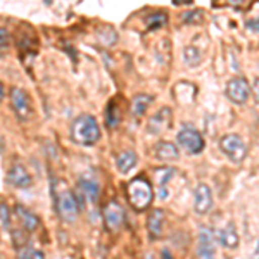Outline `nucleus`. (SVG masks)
<instances>
[{
    "instance_id": "f257e3e1",
    "label": "nucleus",
    "mask_w": 259,
    "mask_h": 259,
    "mask_svg": "<svg viewBox=\"0 0 259 259\" xmlns=\"http://www.w3.org/2000/svg\"><path fill=\"white\" fill-rule=\"evenodd\" d=\"M100 139V128L99 123L94 116L81 114L71 124V140L76 142L80 145L90 147V145L97 144Z\"/></svg>"
},
{
    "instance_id": "f03ea898",
    "label": "nucleus",
    "mask_w": 259,
    "mask_h": 259,
    "mask_svg": "<svg viewBox=\"0 0 259 259\" xmlns=\"http://www.w3.org/2000/svg\"><path fill=\"white\" fill-rule=\"evenodd\" d=\"M128 192V200L135 209L144 211L149 207V204L152 202V187L149 182H145L144 178H135L128 183L126 187Z\"/></svg>"
},
{
    "instance_id": "7ed1b4c3",
    "label": "nucleus",
    "mask_w": 259,
    "mask_h": 259,
    "mask_svg": "<svg viewBox=\"0 0 259 259\" xmlns=\"http://www.w3.org/2000/svg\"><path fill=\"white\" fill-rule=\"evenodd\" d=\"M56 209L57 214L61 216V220L66 221V223H74L76 221L80 206H78V200L73 195V192L64 189L56 195Z\"/></svg>"
},
{
    "instance_id": "20e7f679",
    "label": "nucleus",
    "mask_w": 259,
    "mask_h": 259,
    "mask_svg": "<svg viewBox=\"0 0 259 259\" xmlns=\"http://www.w3.org/2000/svg\"><path fill=\"white\" fill-rule=\"evenodd\" d=\"M220 149L233 162L244 161L245 154H247V145H245L244 139L240 135H237V133H228V135L221 137Z\"/></svg>"
},
{
    "instance_id": "39448f33",
    "label": "nucleus",
    "mask_w": 259,
    "mask_h": 259,
    "mask_svg": "<svg viewBox=\"0 0 259 259\" xmlns=\"http://www.w3.org/2000/svg\"><path fill=\"white\" fill-rule=\"evenodd\" d=\"M178 144L182 145L183 149L187 150L189 154H200L204 150V139L202 135L195 130L192 124H183L182 130L178 132L177 137Z\"/></svg>"
},
{
    "instance_id": "423d86ee",
    "label": "nucleus",
    "mask_w": 259,
    "mask_h": 259,
    "mask_svg": "<svg viewBox=\"0 0 259 259\" xmlns=\"http://www.w3.org/2000/svg\"><path fill=\"white\" fill-rule=\"evenodd\" d=\"M197 259H216V242L214 233L209 227H200L197 233V247H195Z\"/></svg>"
},
{
    "instance_id": "0eeeda50",
    "label": "nucleus",
    "mask_w": 259,
    "mask_h": 259,
    "mask_svg": "<svg viewBox=\"0 0 259 259\" xmlns=\"http://www.w3.org/2000/svg\"><path fill=\"white\" fill-rule=\"evenodd\" d=\"M249 95H250V85L244 76H233L227 83V97L233 104L242 106V104L247 102Z\"/></svg>"
},
{
    "instance_id": "6e6552de",
    "label": "nucleus",
    "mask_w": 259,
    "mask_h": 259,
    "mask_svg": "<svg viewBox=\"0 0 259 259\" xmlns=\"http://www.w3.org/2000/svg\"><path fill=\"white\" fill-rule=\"evenodd\" d=\"M11 106L14 109L16 116L21 119V121H26L30 119L31 116V102H30V97L24 90H21L19 87H14L11 90Z\"/></svg>"
},
{
    "instance_id": "1a4fd4ad",
    "label": "nucleus",
    "mask_w": 259,
    "mask_h": 259,
    "mask_svg": "<svg viewBox=\"0 0 259 259\" xmlns=\"http://www.w3.org/2000/svg\"><path fill=\"white\" fill-rule=\"evenodd\" d=\"M104 221H106V227L112 230V232H118V230L124 225V209L121 207L119 202L111 200L106 207H104Z\"/></svg>"
},
{
    "instance_id": "9d476101",
    "label": "nucleus",
    "mask_w": 259,
    "mask_h": 259,
    "mask_svg": "<svg viewBox=\"0 0 259 259\" xmlns=\"http://www.w3.org/2000/svg\"><path fill=\"white\" fill-rule=\"evenodd\" d=\"M212 207V192L209 185L199 183L197 189L194 192V209L197 214H206Z\"/></svg>"
},
{
    "instance_id": "9b49d317",
    "label": "nucleus",
    "mask_w": 259,
    "mask_h": 259,
    "mask_svg": "<svg viewBox=\"0 0 259 259\" xmlns=\"http://www.w3.org/2000/svg\"><path fill=\"white\" fill-rule=\"evenodd\" d=\"M7 183L12 187H18V189H28V187H31L33 178L30 171L23 164H12L7 171Z\"/></svg>"
},
{
    "instance_id": "f8f14e48",
    "label": "nucleus",
    "mask_w": 259,
    "mask_h": 259,
    "mask_svg": "<svg viewBox=\"0 0 259 259\" xmlns=\"http://www.w3.org/2000/svg\"><path fill=\"white\" fill-rule=\"evenodd\" d=\"M78 192H80V199L78 200V206L83 204V200H89V202H97L99 199V183L92 178H81L78 183Z\"/></svg>"
},
{
    "instance_id": "ddd939ff",
    "label": "nucleus",
    "mask_w": 259,
    "mask_h": 259,
    "mask_svg": "<svg viewBox=\"0 0 259 259\" xmlns=\"http://www.w3.org/2000/svg\"><path fill=\"white\" fill-rule=\"evenodd\" d=\"M180 156L178 152V147L171 142H166V140H161L154 145V157L157 161H162V162H169V161H177Z\"/></svg>"
},
{
    "instance_id": "4468645a",
    "label": "nucleus",
    "mask_w": 259,
    "mask_h": 259,
    "mask_svg": "<svg viewBox=\"0 0 259 259\" xmlns=\"http://www.w3.org/2000/svg\"><path fill=\"white\" fill-rule=\"evenodd\" d=\"M171 123V109L169 107H162L149 119V132L150 133H161L166 128H169Z\"/></svg>"
},
{
    "instance_id": "2eb2a0df",
    "label": "nucleus",
    "mask_w": 259,
    "mask_h": 259,
    "mask_svg": "<svg viewBox=\"0 0 259 259\" xmlns=\"http://www.w3.org/2000/svg\"><path fill=\"white\" fill-rule=\"evenodd\" d=\"M14 212H16V216H18L19 223L23 225L24 230H28V232H33V230L38 228L40 218L35 214V212H31L30 209H28V207H24V206H21V204H18V206L14 207Z\"/></svg>"
},
{
    "instance_id": "dca6fc26",
    "label": "nucleus",
    "mask_w": 259,
    "mask_h": 259,
    "mask_svg": "<svg viewBox=\"0 0 259 259\" xmlns=\"http://www.w3.org/2000/svg\"><path fill=\"white\" fill-rule=\"evenodd\" d=\"M137 162H139V157H137L135 150H123L116 157V168L121 175H126L135 168Z\"/></svg>"
},
{
    "instance_id": "f3484780",
    "label": "nucleus",
    "mask_w": 259,
    "mask_h": 259,
    "mask_svg": "<svg viewBox=\"0 0 259 259\" xmlns=\"http://www.w3.org/2000/svg\"><path fill=\"white\" fill-rule=\"evenodd\" d=\"M162 225H164V211L152 209L147 218V230L152 239H159L162 233Z\"/></svg>"
},
{
    "instance_id": "a211bd4d",
    "label": "nucleus",
    "mask_w": 259,
    "mask_h": 259,
    "mask_svg": "<svg viewBox=\"0 0 259 259\" xmlns=\"http://www.w3.org/2000/svg\"><path fill=\"white\" fill-rule=\"evenodd\" d=\"M218 239L221 242V245L227 249L239 247V233H237V228L233 223H228L223 230H220Z\"/></svg>"
},
{
    "instance_id": "6ab92c4d",
    "label": "nucleus",
    "mask_w": 259,
    "mask_h": 259,
    "mask_svg": "<svg viewBox=\"0 0 259 259\" xmlns=\"http://www.w3.org/2000/svg\"><path fill=\"white\" fill-rule=\"evenodd\" d=\"M150 104H152V95H147V94L135 95L133 100H132V112H133V116H144L145 111L149 109Z\"/></svg>"
},
{
    "instance_id": "aec40b11",
    "label": "nucleus",
    "mask_w": 259,
    "mask_h": 259,
    "mask_svg": "<svg viewBox=\"0 0 259 259\" xmlns=\"http://www.w3.org/2000/svg\"><path fill=\"white\" fill-rule=\"evenodd\" d=\"M168 23V12L164 11H157L154 14H150L147 19H145V24H147V30L154 31V30H159L164 24Z\"/></svg>"
},
{
    "instance_id": "412c9836",
    "label": "nucleus",
    "mask_w": 259,
    "mask_h": 259,
    "mask_svg": "<svg viewBox=\"0 0 259 259\" xmlns=\"http://www.w3.org/2000/svg\"><path fill=\"white\" fill-rule=\"evenodd\" d=\"M183 61H185L187 66H199L202 62V52L195 47V45H187L185 50H183Z\"/></svg>"
},
{
    "instance_id": "4be33fe9",
    "label": "nucleus",
    "mask_w": 259,
    "mask_h": 259,
    "mask_svg": "<svg viewBox=\"0 0 259 259\" xmlns=\"http://www.w3.org/2000/svg\"><path fill=\"white\" fill-rule=\"evenodd\" d=\"M119 119H121V114H119L118 104H116V100H111V102L107 104V107H106V123H107V126L116 128V126H118V123H119Z\"/></svg>"
},
{
    "instance_id": "5701e85b",
    "label": "nucleus",
    "mask_w": 259,
    "mask_h": 259,
    "mask_svg": "<svg viewBox=\"0 0 259 259\" xmlns=\"http://www.w3.org/2000/svg\"><path fill=\"white\" fill-rule=\"evenodd\" d=\"M18 259H45V257L41 250H36L30 247V245H26V247L18 250Z\"/></svg>"
},
{
    "instance_id": "b1692460",
    "label": "nucleus",
    "mask_w": 259,
    "mask_h": 259,
    "mask_svg": "<svg viewBox=\"0 0 259 259\" xmlns=\"http://www.w3.org/2000/svg\"><path fill=\"white\" fill-rule=\"evenodd\" d=\"M26 235H24V232L23 230H12V244H14V247L16 249H23V247H26Z\"/></svg>"
},
{
    "instance_id": "393cba45",
    "label": "nucleus",
    "mask_w": 259,
    "mask_h": 259,
    "mask_svg": "<svg viewBox=\"0 0 259 259\" xmlns=\"http://www.w3.org/2000/svg\"><path fill=\"white\" fill-rule=\"evenodd\" d=\"M0 221H2L4 227H9L11 221V207L6 202H0Z\"/></svg>"
},
{
    "instance_id": "a878e982",
    "label": "nucleus",
    "mask_w": 259,
    "mask_h": 259,
    "mask_svg": "<svg viewBox=\"0 0 259 259\" xmlns=\"http://www.w3.org/2000/svg\"><path fill=\"white\" fill-rule=\"evenodd\" d=\"M183 19H185L187 23H200V21H202V12L200 11L185 12V14H183Z\"/></svg>"
},
{
    "instance_id": "bb28decb",
    "label": "nucleus",
    "mask_w": 259,
    "mask_h": 259,
    "mask_svg": "<svg viewBox=\"0 0 259 259\" xmlns=\"http://www.w3.org/2000/svg\"><path fill=\"white\" fill-rule=\"evenodd\" d=\"M7 41H9V35H7V30L0 28V56H2L4 49L7 47Z\"/></svg>"
},
{
    "instance_id": "cd10ccee",
    "label": "nucleus",
    "mask_w": 259,
    "mask_h": 259,
    "mask_svg": "<svg viewBox=\"0 0 259 259\" xmlns=\"http://www.w3.org/2000/svg\"><path fill=\"white\" fill-rule=\"evenodd\" d=\"M245 26H247L249 30L259 33V18H250V19H247V21H245Z\"/></svg>"
},
{
    "instance_id": "c85d7f7f",
    "label": "nucleus",
    "mask_w": 259,
    "mask_h": 259,
    "mask_svg": "<svg viewBox=\"0 0 259 259\" xmlns=\"http://www.w3.org/2000/svg\"><path fill=\"white\" fill-rule=\"evenodd\" d=\"M252 92H254V97H256V102L259 104V76L256 78V80H254Z\"/></svg>"
},
{
    "instance_id": "c756f323",
    "label": "nucleus",
    "mask_w": 259,
    "mask_h": 259,
    "mask_svg": "<svg viewBox=\"0 0 259 259\" xmlns=\"http://www.w3.org/2000/svg\"><path fill=\"white\" fill-rule=\"evenodd\" d=\"M161 259H173V254L169 252V249H162V252H161Z\"/></svg>"
},
{
    "instance_id": "7c9ffc66",
    "label": "nucleus",
    "mask_w": 259,
    "mask_h": 259,
    "mask_svg": "<svg viewBox=\"0 0 259 259\" xmlns=\"http://www.w3.org/2000/svg\"><path fill=\"white\" fill-rule=\"evenodd\" d=\"M250 259H259V242L256 244V249H254V252H252V257Z\"/></svg>"
},
{
    "instance_id": "2f4dec72",
    "label": "nucleus",
    "mask_w": 259,
    "mask_h": 259,
    "mask_svg": "<svg viewBox=\"0 0 259 259\" xmlns=\"http://www.w3.org/2000/svg\"><path fill=\"white\" fill-rule=\"evenodd\" d=\"M2 99H4V85H2V81H0V102H2Z\"/></svg>"
}]
</instances>
